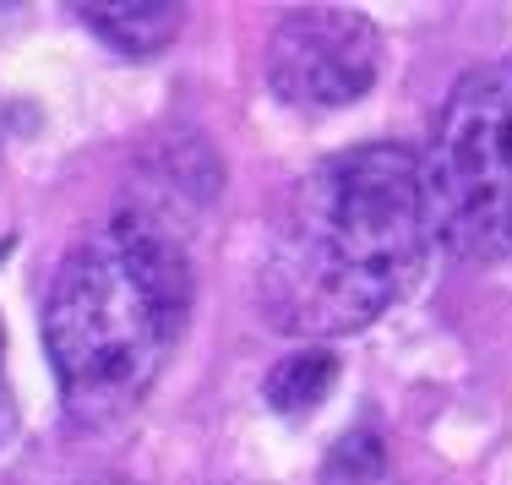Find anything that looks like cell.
Here are the masks:
<instances>
[{
  "instance_id": "1",
  "label": "cell",
  "mask_w": 512,
  "mask_h": 485,
  "mask_svg": "<svg viewBox=\"0 0 512 485\" xmlns=\"http://www.w3.org/2000/svg\"><path fill=\"white\" fill-rule=\"evenodd\" d=\"M431 197L420 153L365 142L295 180L262 251V317L295 338L371 327L414 289L431 257Z\"/></svg>"
},
{
  "instance_id": "3",
  "label": "cell",
  "mask_w": 512,
  "mask_h": 485,
  "mask_svg": "<svg viewBox=\"0 0 512 485\" xmlns=\"http://www.w3.org/2000/svg\"><path fill=\"white\" fill-rule=\"evenodd\" d=\"M431 229L469 262L512 257V55L458 77L425 148Z\"/></svg>"
},
{
  "instance_id": "7",
  "label": "cell",
  "mask_w": 512,
  "mask_h": 485,
  "mask_svg": "<svg viewBox=\"0 0 512 485\" xmlns=\"http://www.w3.org/2000/svg\"><path fill=\"white\" fill-rule=\"evenodd\" d=\"M88 485H126V480H88Z\"/></svg>"
},
{
  "instance_id": "6",
  "label": "cell",
  "mask_w": 512,
  "mask_h": 485,
  "mask_svg": "<svg viewBox=\"0 0 512 485\" xmlns=\"http://www.w3.org/2000/svg\"><path fill=\"white\" fill-rule=\"evenodd\" d=\"M333 382H338V360L327 355V349H300V355L278 360L273 377L262 382V393L278 415H300V409L322 404V398L333 393Z\"/></svg>"
},
{
  "instance_id": "8",
  "label": "cell",
  "mask_w": 512,
  "mask_h": 485,
  "mask_svg": "<svg viewBox=\"0 0 512 485\" xmlns=\"http://www.w3.org/2000/svg\"><path fill=\"white\" fill-rule=\"evenodd\" d=\"M0 360H6V333H0Z\"/></svg>"
},
{
  "instance_id": "5",
  "label": "cell",
  "mask_w": 512,
  "mask_h": 485,
  "mask_svg": "<svg viewBox=\"0 0 512 485\" xmlns=\"http://www.w3.org/2000/svg\"><path fill=\"white\" fill-rule=\"evenodd\" d=\"M77 17L88 22V33H99L115 55L148 60L180 39L186 28V6L175 0H126V6H77Z\"/></svg>"
},
{
  "instance_id": "2",
  "label": "cell",
  "mask_w": 512,
  "mask_h": 485,
  "mask_svg": "<svg viewBox=\"0 0 512 485\" xmlns=\"http://www.w3.org/2000/svg\"><path fill=\"white\" fill-rule=\"evenodd\" d=\"M191 317L186 240L148 208H126L60 257L44 295V355L55 366L71 426L104 431L126 420Z\"/></svg>"
},
{
  "instance_id": "4",
  "label": "cell",
  "mask_w": 512,
  "mask_h": 485,
  "mask_svg": "<svg viewBox=\"0 0 512 485\" xmlns=\"http://www.w3.org/2000/svg\"><path fill=\"white\" fill-rule=\"evenodd\" d=\"M262 71L289 109H349L382 71V33L349 6H295L267 33Z\"/></svg>"
}]
</instances>
